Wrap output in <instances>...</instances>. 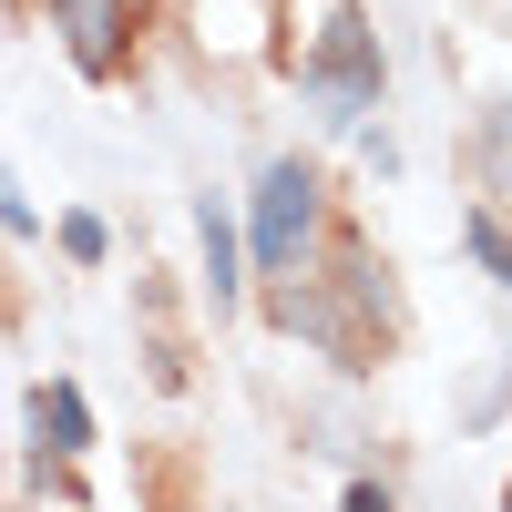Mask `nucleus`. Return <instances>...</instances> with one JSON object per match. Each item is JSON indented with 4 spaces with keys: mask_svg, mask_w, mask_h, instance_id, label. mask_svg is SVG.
<instances>
[{
    "mask_svg": "<svg viewBox=\"0 0 512 512\" xmlns=\"http://www.w3.org/2000/svg\"><path fill=\"white\" fill-rule=\"evenodd\" d=\"M297 93H308L318 123H338V134H359L379 113V31H369V11H328L318 52L297 62Z\"/></svg>",
    "mask_w": 512,
    "mask_h": 512,
    "instance_id": "nucleus-1",
    "label": "nucleus"
},
{
    "mask_svg": "<svg viewBox=\"0 0 512 512\" xmlns=\"http://www.w3.org/2000/svg\"><path fill=\"white\" fill-rule=\"evenodd\" d=\"M246 246H256V267H267V277H297V267H308V246H318V175H308V164H267V175H256V226H246Z\"/></svg>",
    "mask_w": 512,
    "mask_h": 512,
    "instance_id": "nucleus-2",
    "label": "nucleus"
},
{
    "mask_svg": "<svg viewBox=\"0 0 512 512\" xmlns=\"http://www.w3.org/2000/svg\"><path fill=\"white\" fill-rule=\"evenodd\" d=\"M41 11H52L62 52H72V72H93V82H113V72H123V41H134V0H41Z\"/></svg>",
    "mask_w": 512,
    "mask_h": 512,
    "instance_id": "nucleus-3",
    "label": "nucleus"
},
{
    "mask_svg": "<svg viewBox=\"0 0 512 512\" xmlns=\"http://www.w3.org/2000/svg\"><path fill=\"white\" fill-rule=\"evenodd\" d=\"M338 287V277H328ZM328 287H277V328L287 338H318V349L338 359V369H359V349H369V318H349Z\"/></svg>",
    "mask_w": 512,
    "mask_h": 512,
    "instance_id": "nucleus-4",
    "label": "nucleus"
},
{
    "mask_svg": "<svg viewBox=\"0 0 512 512\" xmlns=\"http://www.w3.org/2000/svg\"><path fill=\"white\" fill-rule=\"evenodd\" d=\"M31 441H41V461L93 451V410H82V390H72V379H41V390H31Z\"/></svg>",
    "mask_w": 512,
    "mask_h": 512,
    "instance_id": "nucleus-5",
    "label": "nucleus"
},
{
    "mask_svg": "<svg viewBox=\"0 0 512 512\" xmlns=\"http://www.w3.org/2000/svg\"><path fill=\"white\" fill-rule=\"evenodd\" d=\"M195 246H205V287H216V308H226V297L246 287V277H236V267H246V236H236V216H226L216 195L195 205Z\"/></svg>",
    "mask_w": 512,
    "mask_h": 512,
    "instance_id": "nucleus-6",
    "label": "nucleus"
},
{
    "mask_svg": "<svg viewBox=\"0 0 512 512\" xmlns=\"http://www.w3.org/2000/svg\"><path fill=\"white\" fill-rule=\"evenodd\" d=\"M461 246H472V256H482V267H492V277L512 287V226L492 216V205H472V216H461Z\"/></svg>",
    "mask_w": 512,
    "mask_h": 512,
    "instance_id": "nucleus-7",
    "label": "nucleus"
},
{
    "mask_svg": "<svg viewBox=\"0 0 512 512\" xmlns=\"http://www.w3.org/2000/svg\"><path fill=\"white\" fill-rule=\"evenodd\" d=\"M62 256H72V267H103V256H113V226H103V216H62Z\"/></svg>",
    "mask_w": 512,
    "mask_h": 512,
    "instance_id": "nucleus-8",
    "label": "nucleus"
},
{
    "mask_svg": "<svg viewBox=\"0 0 512 512\" xmlns=\"http://www.w3.org/2000/svg\"><path fill=\"white\" fill-rule=\"evenodd\" d=\"M482 175L512 185V103H492V123H482Z\"/></svg>",
    "mask_w": 512,
    "mask_h": 512,
    "instance_id": "nucleus-9",
    "label": "nucleus"
}]
</instances>
